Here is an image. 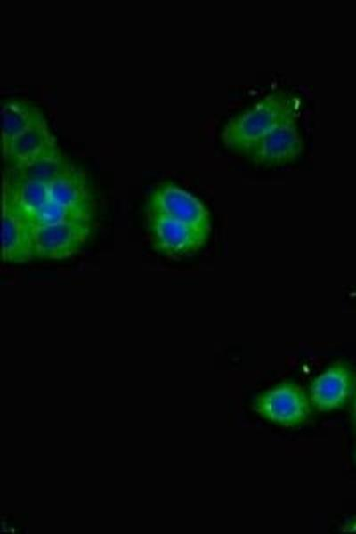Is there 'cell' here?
Wrapping results in <instances>:
<instances>
[{
    "label": "cell",
    "instance_id": "obj_1",
    "mask_svg": "<svg viewBox=\"0 0 356 534\" xmlns=\"http://www.w3.org/2000/svg\"><path fill=\"white\" fill-rule=\"evenodd\" d=\"M298 105L290 94H268L250 109L229 119L222 132L224 145L235 151L249 150L283 124L296 120Z\"/></svg>",
    "mask_w": 356,
    "mask_h": 534
},
{
    "label": "cell",
    "instance_id": "obj_2",
    "mask_svg": "<svg viewBox=\"0 0 356 534\" xmlns=\"http://www.w3.org/2000/svg\"><path fill=\"white\" fill-rule=\"evenodd\" d=\"M91 224L88 221H67L33 226L34 258L63 260L71 257L87 241Z\"/></svg>",
    "mask_w": 356,
    "mask_h": 534
},
{
    "label": "cell",
    "instance_id": "obj_3",
    "mask_svg": "<svg viewBox=\"0 0 356 534\" xmlns=\"http://www.w3.org/2000/svg\"><path fill=\"white\" fill-rule=\"evenodd\" d=\"M147 214L167 216L210 233V214L206 206L184 189L165 183L150 194Z\"/></svg>",
    "mask_w": 356,
    "mask_h": 534
},
{
    "label": "cell",
    "instance_id": "obj_4",
    "mask_svg": "<svg viewBox=\"0 0 356 534\" xmlns=\"http://www.w3.org/2000/svg\"><path fill=\"white\" fill-rule=\"evenodd\" d=\"M147 225L155 248L170 256L197 252L209 236V233L161 214H147Z\"/></svg>",
    "mask_w": 356,
    "mask_h": 534
},
{
    "label": "cell",
    "instance_id": "obj_5",
    "mask_svg": "<svg viewBox=\"0 0 356 534\" xmlns=\"http://www.w3.org/2000/svg\"><path fill=\"white\" fill-rule=\"evenodd\" d=\"M255 410L274 423L295 426L310 413L305 392L293 384H282L261 394L255 401Z\"/></svg>",
    "mask_w": 356,
    "mask_h": 534
},
{
    "label": "cell",
    "instance_id": "obj_6",
    "mask_svg": "<svg viewBox=\"0 0 356 534\" xmlns=\"http://www.w3.org/2000/svg\"><path fill=\"white\" fill-rule=\"evenodd\" d=\"M33 225L3 192L2 259L12 263H26L32 258Z\"/></svg>",
    "mask_w": 356,
    "mask_h": 534
},
{
    "label": "cell",
    "instance_id": "obj_7",
    "mask_svg": "<svg viewBox=\"0 0 356 534\" xmlns=\"http://www.w3.org/2000/svg\"><path fill=\"white\" fill-rule=\"evenodd\" d=\"M303 150V141L296 120L288 121L276 128L255 144L249 158L259 165H281L295 159Z\"/></svg>",
    "mask_w": 356,
    "mask_h": 534
},
{
    "label": "cell",
    "instance_id": "obj_8",
    "mask_svg": "<svg viewBox=\"0 0 356 534\" xmlns=\"http://www.w3.org/2000/svg\"><path fill=\"white\" fill-rule=\"evenodd\" d=\"M353 390V376L344 365L328 368L311 385V400L319 410H331L344 405Z\"/></svg>",
    "mask_w": 356,
    "mask_h": 534
},
{
    "label": "cell",
    "instance_id": "obj_9",
    "mask_svg": "<svg viewBox=\"0 0 356 534\" xmlns=\"http://www.w3.org/2000/svg\"><path fill=\"white\" fill-rule=\"evenodd\" d=\"M49 198L69 209L93 217V201L84 174L73 166L47 182Z\"/></svg>",
    "mask_w": 356,
    "mask_h": 534
},
{
    "label": "cell",
    "instance_id": "obj_10",
    "mask_svg": "<svg viewBox=\"0 0 356 534\" xmlns=\"http://www.w3.org/2000/svg\"><path fill=\"white\" fill-rule=\"evenodd\" d=\"M57 146L46 120L41 121L14 138L2 149L3 157L14 167L24 164L47 150Z\"/></svg>",
    "mask_w": 356,
    "mask_h": 534
},
{
    "label": "cell",
    "instance_id": "obj_11",
    "mask_svg": "<svg viewBox=\"0 0 356 534\" xmlns=\"http://www.w3.org/2000/svg\"><path fill=\"white\" fill-rule=\"evenodd\" d=\"M0 117L2 149L34 125L45 120L36 105L20 99L3 101Z\"/></svg>",
    "mask_w": 356,
    "mask_h": 534
},
{
    "label": "cell",
    "instance_id": "obj_12",
    "mask_svg": "<svg viewBox=\"0 0 356 534\" xmlns=\"http://www.w3.org/2000/svg\"><path fill=\"white\" fill-rule=\"evenodd\" d=\"M71 166L55 146L24 164L12 167L11 176L48 182Z\"/></svg>",
    "mask_w": 356,
    "mask_h": 534
},
{
    "label": "cell",
    "instance_id": "obj_13",
    "mask_svg": "<svg viewBox=\"0 0 356 534\" xmlns=\"http://www.w3.org/2000/svg\"><path fill=\"white\" fill-rule=\"evenodd\" d=\"M352 418L356 425V391H355L353 404H352Z\"/></svg>",
    "mask_w": 356,
    "mask_h": 534
},
{
    "label": "cell",
    "instance_id": "obj_14",
    "mask_svg": "<svg viewBox=\"0 0 356 534\" xmlns=\"http://www.w3.org/2000/svg\"><path fill=\"white\" fill-rule=\"evenodd\" d=\"M345 530H346L347 531H356V521H354V522H352L349 523V524L346 526Z\"/></svg>",
    "mask_w": 356,
    "mask_h": 534
}]
</instances>
